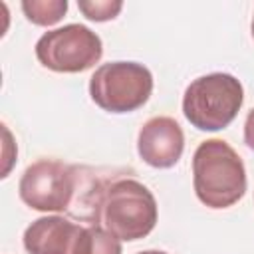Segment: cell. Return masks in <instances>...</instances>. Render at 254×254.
<instances>
[{"label":"cell","instance_id":"cell-5","mask_svg":"<svg viewBox=\"0 0 254 254\" xmlns=\"http://www.w3.org/2000/svg\"><path fill=\"white\" fill-rule=\"evenodd\" d=\"M103 56L101 38L83 24H65L50 30L36 42L38 62L58 73H79L93 67Z\"/></svg>","mask_w":254,"mask_h":254},{"label":"cell","instance_id":"cell-8","mask_svg":"<svg viewBox=\"0 0 254 254\" xmlns=\"http://www.w3.org/2000/svg\"><path fill=\"white\" fill-rule=\"evenodd\" d=\"M77 254H123L121 240L113 236L101 224H89L83 228Z\"/></svg>","mask_w":254,"mask_h":254},{"label":"cell","instance_id":"cell-9","mask_svg":"<svg viewBox=\"0 0 254 254\" xmlns=\"http://www.w3.org/2000/svg\"><path fill=\"white\" fill-rule=\"evenodd\" d=\"M22 12L36 26H54L67 12V0H24Z\"/></svg>","mask_w":254,"mask_h":254},{"label":"cell","instance_id":"cell-12","mask_svg":"<svg viewBox=\"0 0 254 254\" xmlns=\"http://www.w3.org/2000/svg\"><path fill=\"white\" fill-rule=\"evenodd\" d=\"M244 143L248 149L254 151V107L248 111L246 121H244Z\"/></svg>","mask_w":254,"mask_h":254},{"label":"cell","instance_id":"cell-1","mask_svg":"<svg viewBox=\"0 0 254 254\" xmlns=\"http://www.w3.org/2000/svg\"><path fill=\"white\" fill-rule=\"evenodd\" d=\"M196 198L208 208H228L246 192V169L240 155L222 139L202 141L192 155Z\"/></svg>","mask_w":254,"mask_h":254},{"label":"cell","instance_id":"cell-14","mask_svg":"<svg viewBox=\"0 0 254 254\" xmlns=\"http://www.w3.org/2000/svg\"><path fill=\"white\" fill-rule=\"evenodd\" d=\"M250 32H252V38H254V16H252V24H250Z\"/></svg>","mask_w":254,"mask_h":254},{"label":"cell","instance_id":"cell-3","mask_svg":"<svg viewBox=\"0 0 254 254\" xmlns=\"http://www.w3.org/2000/svg\"><path fill=\"white\" fill-rule=\"evenodd\" d=\"M244 103V87L230 73L214 71L192 79L183 95V113L198 131L228 127Z\"/></svg>","mask_w":254,"mask_h":254},{"label":"cell","instance_id":"cell-13","mask_svg":"<svg viewBox=\"0 0 254 254\" xmlns=\"http://www.w3.org/2000/svg\"><path fill=\"white\" fill-rule=\"evenodd\" d=\"M137 254H167L163 250H143V252H137Z\"/></svg>","mask_w":254,"mask_h":254},{"label":"cell","instance_id":"cell-6","mask_svg":"<svg viewBox=\"0 0 254 254\" xmlns=\"http://www.w3.org/2000/svg\"><path fill=\"white\" fill-rule=\"evenodd\" d=\"M185 151V133L181 125L167 115L151 117L143 123L137 135V153L149 167L171 169Z\"/></svg>","mask_w":254,"mask_h":254},{"label":"cell","instance_id":"cell-4","mask_svg":"<svg viewBox=\"0 0 254 254\" xmlns=\"http://www.w3.org/2000/svg\"><path fill=\"white\" fill-rule=\"evenodd\" d=\"M153 93V73L139 62L101 64L89 77V95L107 113H131Z\"/></svg>","mask_w":254,"mask_h":254},{"label":"cell","instance_id":"cell-2","mask_svg":"<svg viewBox=\"0 0 254 254\" xmlns=\"http://www.w3.org/2000/svg\"><path fill=\"white\" fill-rule=\"evenodd\" d=\"M159 218L153 192L139 181L123 177L107 185L101 200L99 224L123 242H135L151 234Z\"/></svg>","mask_w":254,"mask_h":254},{"label":"cell","instance_id":"cell-10","mask_svg":"<svg viewBox=\"0 0 254 254\" xmlns=\"http://www.w3.org/2000/svg\"><path fill=\"white\" fill-rule=\"evenodd\" d=\"M77 8L91 22H107L119 16V12L123 10V2L121 0H79Z\"/></svg>","mask_w":254,"mask_h":254},{"label":"cell","instance_id":"cell-11","mask_svg":"<svg viewBox=\"0 0 254 254\" xmlns=\"http://www.w3.org/2000/svg\"><path fill=\"white\" fill-rule=\"evenodd\" d=\"M2 133H4V169H2V179H6L8 177V173H10V169H12V163H14V159H16V155H12L10 157V149H16V145L12 143V135H10V131H8V127L6 125H2Z\"/></svg>","mask_w":254,"mask_h":254},{"label":"cell","instance_id":"cell-7","mask_svg":"<svg viewBox=\"0 0 254 254\" xmlns=\"http://www.w3.org/2000/svg\"><path fill=\"white\" fill-rule=\"evenodd\" d=\"M83 228L60 214L42 216L24 230L22 242L28 254H77Z\"/></svg>","mask_w":254,"mask_h":254}]
</instances>
